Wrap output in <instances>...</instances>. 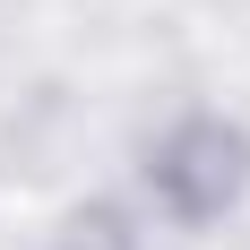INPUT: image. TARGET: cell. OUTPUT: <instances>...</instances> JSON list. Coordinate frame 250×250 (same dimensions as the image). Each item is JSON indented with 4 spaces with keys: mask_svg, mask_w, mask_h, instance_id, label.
<instances>
[{
    "mask_svg": "<svg viewBox=\"0 0 250 250\" xmlns=\"http://www.w3.org/2000/svg\"><path fill=\"white\" fill-rule=\"evenodd\" d=\"M242 129H225V121H190V129H173L164 147H155V190L181 207V216H225L233 207V190H242Z\"/></svg>",
    "mask_w": 250,
    "mask_h": 250,
    "instance_id": "cell-1",
    "label": "cell"
}]
</instances>
